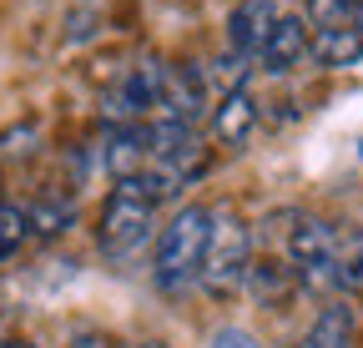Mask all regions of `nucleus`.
Here are the masks:
<instances>
[{
    "instance_id": "1",
    "label": "nucleus",
    "mask_w": 363,
    "mask_h": 348,
    "mask_svg": "<svg viewBox=\"0 0 363 348\" xmlns=\"http://www.w3.org/2000/svg\"><path fill=\"white\" fill-rule=\"evenodd\" d=\"M207 232H212V207L202 202H187L167 217V228L157 232V257H152V278L162 293H187L202 278Z\"/></svg>"
},
{
    "instance_id": "2",
    "label": "nucleus",
    "mask_w": 363,
    "mask_h": 348,
    "mask_svg": "<svg viewBox=\"0 0 363 348\" xmlns=\"http://www.w3.org/2000/svg\"><path fill=\"white\" fill-rule=\"evenodd\" d=\"M152 228H157V202L136 187L131 177H121L111 187V197L101 202V217H96V242L111 263H126L136 257L147 242H152Z\"/></svg>"
},
{
    "instance_id": "3",
    "label": "nucleus",
    "mask_w": 363,
    "mask_h": 348,
    "mask_svg": "<svg viewBox=\"0 0 363 348\" xmlns=\"http://www.w3.org/2000/svg\"><path fill=\"white\" fill-rule=\"evenodd\" d=\"M252 273V232L238 212H212V232H207V257H202V288L212 298H233L238 288H247Z\"/></svg>"
},
{
    "instance_id": "4",
    "label": "nucleus",
    "mask_w": 363,
    "mask_h": 348,
    "mask_svg": "<svg viewBox=\"0 0 363 348\" xmlns=\"http://www.w3.org/2000/svg\"><path fill=\"white\" fill-rule=\"evenodd\" d=\"M333 242L338 228H328L323 217H298V228L288 232V268L308 293L333 288Z\"/></svg>"
},
{
    "instance_id": "5",
    "label": "nucleus",
    "mask_w": 363,
    "mask_h": 348,
    "mask_svg": "<svg viewBox=\"0 0 363 348\" xmlns=\"http://www.w3.org/2000/svg\"><path fill=\"white\" fill-rule=\"evenodd\" d=\"M162 81H167V61H142L126 76H116V86L106 91V116L116 126L126 121H152L162 111Z\"/></svg>"
},
{
    "instance_id": "6",
    "label": "nucleus",
    "mask_w": 363,
    "mask_h": 348,
    "mask_svg": "<svg viewBox=\"0 0 363 348\" xmlns=\"http://www.w3.org/2000/svg\"><path fill=\"white\" fill-rule=\"evenodd\" d=\"M162 121H182V126H197L207 116V76L192 66H167L162 81Z\"/></svg>"
},
{
    "instance_id": "7",
    "label": "nucleus",
    "mask_w": 363,
    "mask_h": 348,
    "mask_svg": "<svg viewBox=\"0 0 363 348\" xmlns=\"http://www.w3.org/2000/svg\"><path fill=\"white\" fill-rule=\"evenodd\" d=\"M278 16H283L278 0H242V6H233V16H227V46L242 61H257V51L267 46Z\"/></svg>"
},
{
    "instance_id": "8",
    "label": "nucleus",
    "mask_w": 363,
    "mask_h": 348,
    "mask_svg": "<svg viewBox=\"0 0 363 348\" xmlns=\"http://www.w3.org/2000/svg\"><path fill=\"white\" fill-rule=\"evenodd\" d=\"M308 40H313L308 16L283 11V16H278V26H272V35H267V46L257 51V66H262L267 76H288V71L308 56Z\"/></svg>"
},
{
    "instance_id": "9",
    "label": "nucleus",
    "mask_w": 363,
    "mask_h": 348,
    "mask_svg": "<svg viewBox=\"0 0 363 348\" xmlns=\"http://www.w3.org/2000/svg\"><path fill=\"white\" fill-rule=\"evenodd\" d=\"M257 132V101L247 86H233V91H222V101L212 106V137L222 147H247V137Z\"/></svg>"
},
{
    "instance_id": "10",
    "label": "nucleus",
    "mask_w": 363,
    "mask_h": 348,
    "mask_svg": "<svg viewBox=\"0 0 363 348\" xmlns=\"http://www.w3.org/2000/svg\"><path fill=\"white\" fill-rule=\"evenodd\" d=\"M308 56L323 66V71L358 66V61H363V30H353V26H323V30H313Z\"/></svg>"
},
{
    "instance_id": "11",
    "label": "nucleus",
    "mask_w": 363,
    "mask_h": 348,
    "mask_svg": "<svg viewBox=\"0 0 363 348\" xmlns=\"http://www.w3.org/2000/svg\"><path fill=\"white\" fill-rule=\"evenodd\" d=\"M293 348H353V313L343 308V303H328Z\"/></svg>"
},
{
    "instance_id": "12",
    "label": "nucleus",
    "mask_w": 363,
    "mask_h": 348,
    "mask_svg": "<svg viewBox=\"0 0 363 348\" xmlns=\"http://www.w3.org/2000/svg\"><path fill=\"white\" fill-rule=\"evenodd\" d=\"M333 288L363 293V232H338L333 242Z\"/></svg>"
},
{
    "instance_id": "13",
    "label": "nucleus",
    "mask_w": 363,
    "mask_h": 348,
    "mask_svg": "<svg viewBox=\"0 0 363 348\" xmlns=\"http://www.w3.org/2000/svg\"><path fill=\"white\" fill-rule=\"evenodd\" d=\"M26 237H30V217H26V207L0 202V263H11V257L26 247Z\"/></svg>"
},
{
    "instance_id": "14",
    "label": "nucleus",
    "mask_w": 363,
    "mask_h": 348,
    "mask_svg": "<svg viewBox=\"0 0 363 348\" xmlns=\"http://www.w3.org/2000/svg\"><path fill=\"white\" fill-rule=\"evenodd\" d=\"M26 217H30V232L56 237V232H66V228H71V217H76V212H71L66 202H35Z\"/></svg>"
},
{
    "instance_id": "15",
    "label": "nucleus",
    "mask_w": 363,
    "mask_h": 348,
    "mask_svg": "<svg viewBox=\"0 0 363 348\" xmlns=\"http://www.w3.org/2000/svg\"><path fill=\"white\" fill-rule=\"evenodd\" d=\"M358 0H308V26L323 30V26H353Z\"/></svg>"
},
{
    "instance_id": "16",
    "label": "nucleus",
    "mask_w": 363,
    "mask_h": 348,
    "mask_svg": "<svg viewBox=\"0 0 363 348\" xmlns=\"http://www.w3.org/2000/svg\"><path fill=\"white\" fill-rule=\"evenodd\" d=\"M207 348H262V343H257V333L227 323V328H217V333H212V343H207Z\"/></svg>"
},
{
    "instance_id": "17",
    "label": "nucleus",
    "mask_w": 363,
    "mask_h": 348,
    "mask_svg": "<svg viewBox=\"0 0 363 348\" xmlns=\"http://www.w3.org/2000/svg\"><path fill=\"white\" fill-rule=\"evenodd\" d=\"M71 348H121V343H116V338H106V333H81Z\"/></svg>"
},
{
    "instance_id": "18",
    "label": "nucleus",
    "mask_w": 363,
    "mask_h": 348,
    "mask_svg": "<svg viewBox=\"0 0 363 348\" xmlns=\"http://www.w3.org/2000/svg\"><path fill=\"white\" fill-rule=\"evenodd\" d=\"M0 348H35V343H21V338H16V343H0Z\"/></svg>"
},
{
    "instance_id": "19",
    "label": "nucleus",
    "mask_w": 363,
    "mask_h": 348,
    "mask_svg": "<svg viewBox=\"0 0 363 348\" xmlns=\"http://www.w3.org/2000/svg\"><path fill=\"white\" fill-rule=\"evenodd\" d=\"M136 348H167V343H157V338H147V343H136Z\"/></svg>"
}]
</instances>
